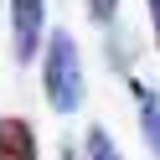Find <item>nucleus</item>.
<instances>
[{"mask_svg": "<svg viewBox=\"0 0 160 160\" xmlns=\"http://www.w3.org/2000/svg\"><path fill=\"white\" fill-rule=\"evenodd\" d=\"M42 93L57 114H78L83 108V57H78V42L67 31H52L47 36V52H42Z\"/></svg>", "mask_w": 160, "mask_h": 160, "instance_id": "f257e3e1", "label": "nucleus"}, {"mask_svg": "<svg viewBox=\"0 0 160 160\" xmlns=\"http://www.w3.org/2000/svg\"><path fill=\"white\" fill-rule=\"evenodd\" d=\"M47 36V0H11V47L16 62H36Z\"/></svg>", "mask_w": 160, "mask_h": 160, "instance_id": "f03ea898", "label": "nucleus"}, {"mask_svg": "<svg viewBox=\"0 0 160 160\" xmlns=\"http://www.w3.org/2000/svg\"><path fill=\"white\" fill-rule=\"evenodd\" d=\"M0 160H36V129L16 114L0 119Z\"/></svg>", "mask_w": 160, "mask_h": 160, "instance_id": "7ed1b4c3", "label": "nucleus"}, {"mask_svg": "<svg viewBox=\"0 0 160 160\" xmlns=\"http://www.w3.org/2000/svg\"><path fill=\"white\" fill-rule=\"evenodd\" d=\"M134 108H139V134H145L150 155L160 160V93L145 83H134Z\"/></svg>", "mask_w": 160, "mask_h": 160, "instance_id": "20e7f679", "label": "nucleus"}, {"mask_svg": "<svg viewBox=\"0 0 160 160\" xmlns=\"http://www.w3.org/2000/svg\"><path fill=\"white\" fill-rule=\"evenodd\" d=\"M83 150H88V160H124L119 145H114V134H108L103 124H93V129L83 134Z\"/></svg>", "mask_w": 160, "mask_h": 160, "instance_id": "39448f33", "label": "nucleus"}, {"mask_svg": "<svg viewBox=\"0 0 160 160\" xmlns=\"http://www.w3.org/2000/svg\"><path fill=\"white\" fill-rule=\"evenodd\" d=\"M88 16H93V26H108L119 16V0H88Z\"/></svg>", "mask_w": 160, "mask_h": 160, "instance_id": "423d86ee", "label": "nucleus"}, {"mask_svg": "<svg viewBox=\"0 0 160 160\" xmlns=\"http://www.w3.org/2000/svg\"><path fill=\"white\" fill-rule=\"evenodd\" d=\"M150 26H155V47H160V0H150Z\"/></svg>", "mask_w": 160, "mask_h": 160, "instance_id": "0eeeda50", "label": "nucleus"}]
</instances>
